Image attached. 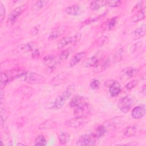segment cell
Masks as SVG:
<instances>
[{
	"instance_id": "cell-1",
	"label": "cell",
	"mask_w": 146,
	"mask_h": 146,
	"mask_svg": "<svg viewBox=\"0 0 146 146\" xmlns=\"http://www.w3.org/2000/svg\"><path fill=\"white\" fill-rule=\"evenodd\" d=\"M76 88L75 84H71L63 91L55 100L51 106V108L54 110H58L63 107L66 100L74 93Z\"/></svg>"
},
{
	"instance_id": "cell-2",
	"label": "cell",
	"mask_w": 146,
	"mask_h": 146,
	"mask_svg": "<svg viewBox=\"0 0 146 146\" xmlns=\"http://www.w3.org/2000/svg\"><path fill=\"white\" fill-rule=\"evenodd\" d=\"M24 74L19 69H13L2 72L1 74V88H3L9 82L17 77L23 75Z\"/></svg>"
},
{
	"instance_id": "cell-3",
	"label": "cell",
	"mask_w": 146,
	"mask_h": 146,
	"mask_svg": "<svg viewBox=\"0 0 146 146\" xmlns=\"http://www.w3.org/2000/svg\"><path fill=\"white\" fill-rule=\"evenodd\" d=\"M98 140L92 132L80 136L76 141L75 144L78 146L94 145L97 143Z\"/></svg>"
},
{
	"instance_id": "cell-4",
	"label": "cell",
	"mask_w": 146,
	"mask_h": 146,
	"mask_svg": "<svg viewBox=\"0 0 146 146\" xmlns=\"http://www.w3.org/2000/svg\"><path fill=\"white\" fill-rule=\"evenodd\" d=\"M24 80L31 84H41L44 82V76L36 72H27L23 75Z\"/></svg>"
},
{
	"instance_id": "cell-5",
	"label": "cell",
	"mask_w": 146,
	"mask_h": 146,
	"mask_svg": "<svg viewBox=\"0 0 146 146\" xmlns=\"http://www.w3.org/2000/svg\"><path fill=\"white\" fill-rule=\"evenodd\" d=\"M91 106L88 102L74 108V113L75 117L88 119L91 113Z\"/></svg>"
},
{
	"instance_id": "cell-6",
	"label": "cell",
	"mask_w": 146,
	"mask_h": 146,
	"mask_svg": "<svg viewBox=\"0 0 146 146\" xmlns=\"http://www.w3.org/2000/svg\"><path fill=\"white\" fill-rule=\"evenodd\" d=\"M104 54L103 52H97L87 59L85 61L84 65L86 67H95L104 59Z\"/></svg>"
},
{
	"instance_id": "cell-7",
	"label": "cell",
	"mask_w": 146,
	"mask_h": 146,
	"mask_svg": "<svg viewBox=\"0 0 146 146\" xmlns=\"http://www.w3.org/2000/svg\"><path fill=\"white\" fill-rule=\"evenodd\" d=\"M133 103L132 99L129 96L121 98L117 103V107L123 113H127L131 108Z\"/></svg>"
},
{
	"instance_id": "cell-8",
	"label": "cell",
	"mask_w": 146,
	"mask_h": 146,
	"mask_svg": "<svg viewBox=\"0 0 146 146\" xmlns=\"http://www.w3.org/2000/svg\"><path fill=\"white\" fill-rule=\"evenodd\" d=\"M26 4H24L18 7H17L10 12L8 16L7 21L10 23H15L17 21L18 18L20 17V15L22 14V13L26 10Z\"/></svg>"
},
{
	"instance_id": "cell-9",
	"label": "cell",
	"mask_w": 146,
	"mask_h": 146,
	"mask_svg": "<svg viewBox=\"0 0 146 146\" xmlns=\"http://www.w3.org/2000/svg\"><path fill=\"white\" fill-rule=\"evenodd\" d=\"M87 118L75 117L67 120L65 125L72 128H78L84 126L87 123Z\"/></svg>"
},
{
	"instance_id": "cell-10",
	"label": "cell",
	"mask_w": 146,
	"mask_h": 146,
	"mask_svg": "<svg viewBox=\"0 0 146 146\" xmlns=\"http://www.w3.org/2000/svg\"><path fill=\"white\" fill-rule=\"evenodd\" d=\"M88 102V99L82 95H75L70 100L69 105L72 108H75L82 104Z\"/></svg>"
},
{
	"instance_id": "cell-11",
	"label": "cell",
	"mask_w": 146,
	"mask_h": 146,
	"mask_svg": "<svg viewBox=\"0 0 146 146\" xmlns=\"http://www.w3.org/2000/svg\"><path fill=\"white\" fill-rule=\"evenodd\" d=\"M66 26H59L55 29H54L51 33H50L48 36V40H53L60 36H61L62 34H63L66 31Z\"/></svg>"
},
{
	"instance_id": "cell-12",
	"label": "cell",
	"mask_w": 146,
	"mask_h": 146,
	"mask_svg": "<svg viewBox=\"0 0 146 146\" xmlns=\"http://www.w3.org/2000/svg\"><path fill=\"white\" fill-rule=\"evenodd\" d=\"M145 115V105L137 106L133 108L131 111V116L135 119H139L144 117Z\"/></svg>"
},
{
	"instance_id": "cell-13",
	"label": "cell",
	"mask_w": 146,
	"mask_h": 146,
	"mask_svg": "<svg viewBox=\"0 0 146 146\" xmlns=\"http://www.w3.org/2000/svg\"><path fill=\"white\" fill-rule=\"evenodd\" d=\"M68 76L67 72H62L56 75L50 80V84L53 86H58L65 82Z\"/></svg>"
},
{
	"instance_id": "cell-14",
	"label": "cell",
	"mask_w": 146,
	"mask_h": 146,
	"mask_svg": "<svg viewBox=\"0 0 146 146\" xmlns=\"http://www.w3.org/2000/svg\"><path fill=\"white\" fill-rule=\"evenodd\" d=\"M86 55V53L84 51L79 52L75 54L71 59L69 62V67L72 68L78 64Z\"/></svg>"
},
{
	"instance_id": "cell-15",
	"label": "cell",
	"mask_w": 146,
	"mask_h": 146,
	"mask_svg": "<svg viewBox=\"0 0 146 146\" xmlns=\"http://www.w3.org/2000/svg\"><path fill=\"white\" fill-rule=\"evenodd\" d=\"M139 72V69L136 67H127L125 68L122 70L121 74L123 77L129 79L136 76Z\"/></svg>"
},
{
	"instance_id": "cell-16",
	"label": "cell",
	"mask_w": 146,
	"mask_h": 146,
	"mask_svg": "<svg viewBox=\"0 0 146 146\" xmlns=\"http://www.w3.org/2000/svg\"><path fill=\"white\" fill-rule=\"evenodd\" d=\"M121 85L120 84L115 80L111 83L109 86V93L112 97H115L118 95L121 92Z\"/></svg>"
},
{
	"instance_id": "cell-17",
	"label": "cell",
	"mask_w": 146,
	"mask_h": 146,
	"mask_svg": "<svg viewBox=\"0 0 146 146\" xmlns=\"http://www.w3.org/2000/svg\"><path fill=\"white\" fill-rule=\"evenodd\" d=\"M82 9L79 5H75L68 6L65 8L64 12L70 15L77 16L79 15L82 13Z\"/></svg>"
},
{
	"instance_id": "cell-18",
	"label": "cell",
	"mask_w": 146,
	"mask_h": 146,
	"mask_svg": "<svg viewBox=\"0 0 146 146\" xmlns=\"http://www.w3.org/2000/svg\"><path fill=\"white\" fill-rule=\"evenodd\" d=\"M117 21V17H114L105 22L102 26V29L103 30L110 31L113 29L116 25Z\"/></svg>"
},
{
	"instance_id": "cell-19",
	"label": "cell",
	"mask_w": 146,
	"mask_h": 146,
	"mask_svg": "<svg viewBox=\"0 0 146 146\" xmlns=\"http://www.w3.org/2000/svg\"><path fill=\"white\" fill-rule=\"evenodd\" d=\"M33 50L34 46L33 44L30 43H25L18 45L14 50L17 53H25L33 51Z\"/></svg>"
},
{
	"instance_id": "cell-20",
	"label": "cell",
	"mask_w": 146,
	"mask_h": 146,
	"mask_svg": "<svg viewBox=\"0 0 146 146\" xmlns=\"http://www.w3.org/2000/svg\"><path fill=\"white\" fill-rule=\"evenodd\" d=\"M145 25H143L133 31L132 33V38L135 40H137L142 38L145 34Z\"/></svg>"
},
{
	"instance_id": "cell-21",
	"label": "cell",
	"mask_w": 146,
	"mask_h": 146,
	"mask_svg": "<svg viewBox=\"0 0 146 146\" xmlns=\"http://www.w3.org/2000/svg\"><path fill=\"white\" fill-rule=\"evenodd\" d=\"M73 44L72 36H65L61 38L57 43V48L58 49H62L68 44Z\"/></svg>"
},
{
	"instance_id": "cell-22",
	"label": "cell",
	"mask_w": 146,
	"mask_h": 146,
	"mask_svg": "<svg viewBox=\"0 0 146 146\" xmlns=\"http://www.w3.org/2000/svg\"><path fill=\"white\" fill-rule=\"evenodd\" d=\"M107 132V130L106 127L104 125V124H102L98 126L92 133L96 138L99 139L100 138L103 137Z\"/></svg>"
},
{
	"instance_id": "cell-23",
	"label": "cell",
	"mask_w": 146,
	"mask_h": 146,
	"mask_svg": "<svg viewBox=\"0 0 146 146\" xmlns=\"http://www.w3.org/2000/svg\"><path fill=\"white\" fill-rule=\"evenodd\" d=\"M70 54V51L69 49H66L61 51L59 53V54L57 56V57L55 58V62L56 63L58 64H59L65 60L68 57Z\"/></svg>"
},
{
	"instance_id": "cell-24",
	"label": "cell",
	"mask_w": 146,
	"mask_h": 146,
	"mask_svg": "<svg viewBox=\"0 0 146 146\" xmlns=\"http://www.w3.org/2000/svg\"><path fill=\"white\" fill-rule=\"evenodd\" d=\"M107 5V1H93L90 3V7L93 11L98 10L100 8Z\"/></svg>"
},
{
	"instance_id": "cell-25",
	"label": "cell",
	"mask_w": 146,
	"mask_h": 146,
	"mask_svg": "<svg viewBox=\"0 0 146 146\" xmlns=\"http://www.w3.org/2000/svg\"><path fill=\"white\" fill-rule=\"evenodd\" d=\"M144 18H145V11H144V9H143L141 11H140L139 12L133 14L130 17V20L133 22H137L144 19Z\"/></svg>"
},
{
	"instance_id": "cell-26",
	"label": "cell",
	"mask_w": 146,
	"mask_h": 146,
	"mask_svg": "<svg viewBox=\"0 0 146 146\" xmlns=\"http://www.w3.org/2000/svg\"><path fill=\"white\" fill-rule=\"evenodd\" d=\"M55 125V123L52 120H47L46 121H43V123H40L39 125V129L41 130L51 129L54 128Z\"/></svg>"
},
{
	"instance_id": "cell-27",
	"label": "cell",
	"mask_w": 146,
	"mask_h": 146,
	"mask_svg": "<svg viewBox=\"0 0 146 146\" xmlns=\"http://www.w3.org/2000/svg\"><path fill=\"white\" fill-rule=\"evenodd\" d=\"M123 135L125 137H131L133 136L136 133V128L135 126H129L125 127L123 131Z\"/></svg>"
},
{
	"instance_id": "cell-28",
	"label": "cell",
	"mask_w": 146,
	"mask_h": 146,
	"mask_svg": "<svg viewBox=\"0 0 146 146\" xmlns=\"http://www.w3.org/2000/svg\"><path fill=\"white\" fill-rule=\"evenodd\" d=\"M48 2V1H38L36 2H35L31 10L34 12H36L40 10L41 9H42L46 5Z\"/></svg>"
},
{
	"instance_id": "cell-29",
	"label": "cell",
	"mask_w": 146,
	"mask_h": 146,
	"mask_svg": "<svg viewBox=\"0 0 146 146\" xmlns=\"http://www.w3.org/2000/svg\"><path fill=\"white\" fill-rule=\"evenodd\" d=\"M70 135L66 132L60 133L58 137L59 141L60 144H66L70 141Z\"/></svg>"
},
{
	"instance_id": "cell-30",
	"label": "cell",
	"mask_w": 146,
	"mask_h": 146,
	"mask_svg": "<svg viewBox=\"0 0 146 146\" xmlns=\"http://www.w3.org/2000/svg\"><path fill=\"white\" fill-rule=\"evenodd\" d=\"M55 57L53 55H48L43 58L42 60V62L44 66H49L52 64V63L55 62Z\"/></svg>"
},
{
	"instance_id": "cell-31",
	"label": "cell",
	"mask_w": 146,
	"mask_h": 146,
	"mask_svg": "<svg viewBox=\"0 0 146 146\" xmlns=\"http://www.w3.org/2000/svg\"><path fill=\"white\" fill-rule=\"evenodd\" d=\"M108 38L106 36H101L98 38L95 42V44L97 47L103 46L108 43Z\"/></svg>"
},
{
	"instance_id": "cell-32",
	"label": "cell",
	"mask_w": 146,
	"mask_h": 146,
	"mask_svg": "<svg viewBox=\"0 0 146 146\" xmlns=\"http://www.w3.org/2000/svg\"><path fill=\"white\" fill-rule=\"evenodd\" d=\"M47 141L44 136L40 135L36 137L34 141V145H46Z\"/></svg>"
},
{
	"instance_id": "cell-33",
	"label": "cell",
	"mask_w": 146,
	"mask_h": 146,
	"mask_svg": "<svg viewBox=\"0 0 146 146\" xmlns=\"http://www.w3.org/2000/svg\"><path fill=\"white\" fill-rule=\"evenodd\" d=\"M143 3V1H140L137 4H136V5L132 9V13L134 14L144 9V5Z\"/></svg>"
},
{
	"instance_id": "cell-34",
	"label": "cell",
	"mask_w": 146,
	"mask_h": 146,
	"mask_svg": "<svg viewBox=\"0 0 146 146\" xmlns=\"http://www.w3.org/2000/svg\"><path fill=\"white\" fill-rule=\"evenodd\" d=\"M121 3V1L119 0H110L107 1V5L108 6L112 7H115L119 6Z\"/></svg>"
},
{
	"instance_id": "cell-35",
	"label": "cell",
	"mask_w": 146,
	"mask_h": 146,
	"mask_svg": "<svg viewBox=\"0 0 146 146\" xmlns=\"http://www.w3.org/2000/svg\"><path fill=\"white\" fill-rule=\"evenodd\" d=\"M6 14L5 7L2 2H0V22L2 23Z\"/></svg>"
},
{
	"instance_id": "cell-36",
	"label": "cell",
	"mask_w": 146,
	"mask_h": 146,
	"mask_svg": "<svg viewBox=\"0 0 146 146\" xmlns=\"http://www.w3.org/2000/svg\"><path fill=\"white\" fill-rule=\"evenodd\" d=\"M7 118V113L6 112V111L2 107H1V125H2L5 121L6 120Z\"/></svg>"
},
{
	"instance_id": "cell-37",
	"label": "cell",
	"mask_w": 146,
	"mask_h": 146,
	"mask_svg": "<svg viewBox=\"0 0 146 146\" xmlns=\"http://www.w3.org/2000/svg\"><path fill=\"white\" fill-rule=\"evenodd\" d=\"M100 85V81L98 79H94L92 80L90 84V86L91 87V88H92L94 90H98Z\"/></svg>"
},
{
	"instance_id": "cell-38",
	"label": "cell",
	"mask_w": 146,
	"mask_h": 146,
	"mask_svg": "<svg viewBox=\"0 0 146 146\" xmlns=\"http://www.w3.org/2000/svg\"><path fill=\"white\" fill-rule=\"evenodd\" d=\"M137 84V80H132L131 82H129V83H128L125 86V88L127 90V91H129L131 90L132 88H135V86Z\"/></svg>"
},
{
	"instance_id": "cell-39",
	"label": "cell",
	"mask_w": 146,
	"mask_h": 146,
	"mask_svg": "<svg viewBox=\"0 0 146 146\" xmlns=\"http://www.w3.org/2000/svg\"><path fill=\"white\" fill-rule=\"evenodd\" d=\"M141 47V42H139L135 43L133 44H132L129 50L131 52H134L135 51H136L137 50H138Z\"/></svg>"
},
{
	"instance_id": "cell-40",
	"label": "cell",
	"mask_w": 146,
	"mask_h": 146,
	"mask_svg": "<svg viewBox=\"0 0 146 146\" xmlns=\"http://www.w3.org/2000/svg\"><path fill=\"white\" fill-rule=\"evenodd\" d=\"M57 65H58V64L54 62L52 64H51V65H50L49 66H47V68L46 70V72L47 74L52 73L55 70V68H56Z\"/></svg>"
},
{
	"instance_id": "cell-41",
	"label": "cell",
	"mask_w": 146,
	"mask_h": 146,
	"mask_svg": "<svg viewBox=\"0 0 146 146\" xmlns=\"http://www.w3.org/2000/svg\"><path fill=\"white\" fill-rule=\"evenodd\" d=\"M82 34L80 33L75 34L74 35H72V41H73V44H75L78 43L82 38Z\"/></svg>"
},
{
	"instance_id": "cell-42",
	"label": "cell",
	"mask_w": 146,
	"mask_h": 146,
	"mask_svg": "<svg viewBox=\"0 0 146 146\" xmlns=\"http://www.w3.org/2000/svg\"><path fill=\"white\" fill-rule=\"evenodd\" d=\"M40 55V52L38 49H34L32 51V57L34 59L38 58Z\"/></svg>"
},
{
	"instance_id": "cell-43",
	"label": "cell",
	"mask_w": 146,
	"mask_h": 146,
	"mask_svg": "<svg viewBox=\"0 0 146 146\" xmlns=\"http://www.w3.org/2000/svg\"><path fill=\"white\" fill-rule=\"evenodd\" d=\"M39 32V28L38 27V26H35L33 28L31 29V30H30V34L33 36L36 35Z\"/></svg>"
},
{
	"instance_id": "cell-44",
	"label": "cell",
	"mask_w": 146,
	"mask_h": 146,
	"mask_svg": "<svg viewBox=\"0 0 146 146\" xmlns=\"http://www.w3.org/2000/svg\"><path fill=\"white\" fill-rule=\"evenodd\" d=\"M145 91H146V89H145V86L144 85L143 87V88H142V89H141V92L144 94V95H145Z\"/></svg>"
},
{
	"instance_id": "cell-45",
	"label": "cell",
	"mask_w": 146,
	"mask_h": 146,
	"mask_svg": "<svg viewBox=\"0 0 146 146\" xmlns=\"http://www.w3.org/2000/svg\"><path fill=\"white\" fill-rule=\"evenodd\" d=\"M17 145H25V144H23V143H18Z\"/></svg>"
}]
</instances>
